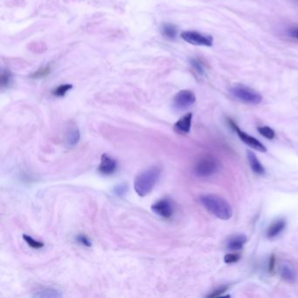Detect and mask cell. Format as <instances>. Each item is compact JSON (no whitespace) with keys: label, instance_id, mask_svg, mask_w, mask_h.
<instances>
[{"label":"cell","instance_id":"obj_25","mask_svg":"<svg viewBox=\"0 0 298 298\" xmlns=\"http://www.w3.org/2000/svg\"><path fill=\"white\" fill-rule=\"evenodd\" d=\"M239 259V255L238 254H229L225 256L224 260L226 263H235L236 261H238Z\"/></svg>","mask_w":298,"mask_h":298},{"label":"cell","instance_id":"obj_19","mask_svg":"<svg viewBox=\"0 0 298 298\" xmlns=\"http://www.w3.org/2000/svg\"><path fill=\"white\" fill-rule=\"evenodd\" d=\"M163 34L167 38L174 39L177 35L176 27L174 25L166 24L163 26Z\"/></svg>","mask_w":298,"mask_h":298},{"label":"cell","instance_id":"obj_29","mask_svg":"<svg viewBox=\"0 0 298 298\" xmlns=\"http://www.w3.org/2000/svg\"><path fill=\"white\" fill-rule=\"evenodd\" d=\"M275 262H276V259H275V256H272L271 259L269 260V271L272 272L274 269H275Z\"/></svg>","mask_w":298,"mask_h":298},{"label":"cell","instance_id":"obj_21","mask_svg":"<svg viewBox=\"0 0 298 298\" xmlns=\"http://www.w3.org/2000/svg\"><path fill=\"white\" fill-rule=\"evenodd\" d=\"M50 71L51 67H48V66H47V67H41V68L38 69L37 71L34 72L31 77L34 78V79L43 78V77H46L47 75H49V74H50Z\"/></svg>","mask_w":298,"mask_h":298},{"label":"cell","instance_id":"obj_11","mask_svg":"<svg viewBox=\"0 0 298 298\" xmlns=\"http://www.w3.org/2000/svg\"><path fill=\"white\" fill-rule=\"evenodd\" d=\"M34 298H61L62 293L58 289L53 287H42L39 290H36L33 294Z\"/></svg>","mask_w":298,"mask_h":298},{"label":"cell","instance_id":"obj_16","mask_svg":"<svg viewBox=\"0 0 298 298\" xmlns=\"http://www.w3.org/2000/svg\"><path fill=\"white\" fill-rule=\"evenodd\" d=\"M67 143L69 146H76L80 139V131L77 128H71L67 134Z\"/></svg>","mask_w":298,"mask_h":298},{"label":"cell","instance_id":"obj_20","mask_svg":"<svg viewBox=\"0 0 298 298\" xmlns=\"http://www.w3.org/2000/svg\"><path fill=\"white\" fill-rule=\"evenodd\" d=\"M258 131L261 136L265 137L266 139H273L275 138V131L271 128L268 126L258 127Z\"/></svg>","mask_w":298,"mask_h":298},{"label":"cell","instance_id":"obj_18","mask_svg":"<svg viewBox=\"0 0 298 298\" xmlns=\"http://www.w3.org/2000/svg\"><path fill=\"white\" fill-rule=\"evenodd\" d=\"M72 88H73V86L71 84L60 85L59 87H57L53 91V95L57 97H64Z\"/></svg>","mask_w":298,"mask_h":298},{"label":"cell","instance_id":"obj_13","mask_svg":"<svg viewBox=\"0 0 298 298\" xmlns=\"http://www.w3.org/2000/svg\"><path fill=\"white\" fill-rule=\"evenodd\" d=\"M286 222L284 219H277V221L272 223L267 230V236L269 239L276 238L277 235H280L285 227Z\"/></svg>","mask_w":298,"mask_h":298},{"label":"cell","instance_id":"obj_6","mask_svg":"<svg viewBox=\"0 0 298 298\" xmlns=\"http://www.w3.org/2000/svg\"><path fill=\"white\" fill-rule=\"evenodd\" d=\"M181 38L186 42L194 46H212L214 44V39L212 36L205 35L194 31L183 32L181 34Z\"/></svg>","mask_w":298,"mask_h":298},{"label":"cell","instance_id":"obj_2","mask_svg":"<svg viewBox=\"0 0 298 298\" xmlns=\"http://www.w3.org/2000/svg\"><path fill=\"white\" fill-rule=\"evenodd\" d=\"M161 170L159 166H151L140 172L136 178L134 188L139 196H146L154 189L157 183L159 180Z\"/></svg>","mask_w":298,"mask_h":298},{"label":"cell","instance_id":"obj_3","mask_svg":"<svg viewBox=\"0 0 298 298\" xmlns=\"http://www.w3.org/2000/svg\"><path fill=\"white\" fill-rule=\"evenodd\" d=\"M220 167L219 160L212 155H203L198 159L193 166V172L199 178L212 176L218 172Z\"/></svg>","mask_w":298,"mask_h":298},{"label":"cell","instance_id":"obj_23","mask_svg":"<svg viewBox=\"0 0 298 298\" xmlns=\"http://www.w3.org/2000/svg\"><path fill=\"white\" fill-rule=\"evenodd\" d=\"M191 64L193 66V68L196 70L197 73H199V75H203L205 73V68H204V65L201 63V61L199 60L193 59L191 60Z\"/></svg>","mask_w":298,"mask_h":298},{"label":"cell","instance_id":"obj_14","mask_svg":"<svg viewBox=\"0 0 298 298\" xmlns=\"http://www.w3.org/2000/svg\"><path fill=\"white\" fill-rule=\"evenodd\" d=\"M247 155H248V159L249 164H250V167L252 168L254 172H256V174H259V175L264 174V167L259 162V160L257 159L256 156L253 153L252 151H248Z\"/></svg>","mask_w":298,"mask_h":298},{"label":"cell","instance_id":"obj_17","mask_svg":"<svg viewBox=\"0 0 298 298\" xmlns=\"http://www.w3.org/2000/svg\"><path fill=\"white\" fill-rule=\"evenodd\" d=\"M23 239H25V242L29 246L30 248L34 249H40L44 247V243L41 241H39L37 239H34L30 235H23Z\"/></svg>","mask_w":298,"mask_h":298},{"label":"cell","instance_id":"obj_7","mask_svg":"<svg viewBox=\"0 0 298 298\" xmlns=\"http://www.w3.org/2000/svg\"><path fill=\"white\" fill-rule=\"evenodd\" d=\"M229 123H230V125H231L232 128H233V130H235V132L239 136V139H240L243 143L248 145L249 147L255 149V150L258 151H262V152H266V151H267L266 147H265L262 143H260L259 140H257V139H255V138H253L252 136H250V135L245 133L244 131L240 130L239 127L237 126L235 122L231 121V120H229Z\"/></svg>","mask_w":298,"mask_h":298},{"label":"cell","instance_id":"obj_24","mask_svg":"<svg viewBox=\"0 0 298 298\" xmlns=\"http://www.w3.org/2000/svg\"><path fill=\"white\" fill-rule=\"evenodd\" d=\"M76 241L78 243L87 247V248H90L92 246V243L90 241V239H88V237L85 235H78L76 237Z\"/></svg>","mask_w":298,"mask_h":298},{"label":"cell","instance_id":"obj_9","mask_svg":"<svg viewBox=\"0 0 298 298\" xmlns=\"http://www.w3.org/2000/svg\"><path fill=\"white\" fill-rule=\"evenodd\" d=\"M118 163L112 157L108 154H102L101 158V163L99 165L98 171L103 175H111L117 171Z\"/></svg>","mask_w":298,"mask_h":298},{"label":"cell","instance_id":"obj_1","mask_svg":"<svg viewBox=\"0 0 298 298\" xmlns=\"http://www.w3.org/2000/svg\"><path fill=\"white\" fill-rule=\"evenodd\" d=\"M199 201L206 210L218 219L227 220L233 215L230 204L220 196L215 194L202 195L199 198Z\"/></svg>","mask_w":298,"mask_h":298},{"label":"cell","instance_id":"obj_27","mask_svg":"<svg viewBox=\"0 0 298 298\" xmlns=\"http://www.w3.org/2000/svg\"><path fill=\"white\" fill-rule=\"evenodd\" d=\"M226 290H227V288H226V287L221 288V289H219V290H215L212 294L209 295L208 298H218L219 296H221V294L224 293Z\"/></svg>","mask_w":298,"mask_h":298},{"label":"cell","instance_id":"obj_28","mask_svg":"<svg viewBox=\"0 0 298 298\" xmlns=\"http://www.w3.org/2000/svg\"><path fill=\"white\" fill-rule=\"evenodd\" d=\"M289 34H290L291 37H293V38L295 39H298V28H292V29L290 30V32H289Z\"/></svg>","mask_w":298,"mask_h":298},{"label":"cell","instance_id":"obj_4","mask_svg":"<svg viewBox=\"0 0 298 298\" xmlns=\"http://www.w3.org/2000/svg\"><path fill=\"white\" fill-rule=\"evenodd\" d=\"M230 92L237 100L247 104L256 105L262 101V97L259 93L244 85H235L230 88Z\"/></svg>","mask_w":298,"mask_h":298},{"label":"cell","instance_id":"obj_26","mask_svg":"<svg viewBox=\"0 0 298 298\" xmlns=\"http://www.w3.org/2000/svg\"><path fill=\"white\" fill-rule=\"evenodd\" d=\"M10 80H11V74L8 71L2 73V75H1V85H2V87L7 86L10 83Z\"/></svg>","mask_w":298,"mask_h":298},{"label":"cell","instance_id":"obj_12","mask_svg":"<svg viewBox=\"0 0 298 298\" xmlns=\"http://www.w3.org/2000/svg\"><path fill=\"white\" fill-rule=\"evenodd\" d=\"M247 242V237L244 235H235L227 240V247L231 251H238L243 248L244 244Z\"/></svg>","mask_w":298,"mask_h":298},{"label":"cell","instance_id":"obj_8","mask_svg":"<svg viewBox=\"0 0 298 298\" xmlns=\"http://www.w3.org/2000/svg\"><path fill=\"white\" fill-rule=\"evenodd\" d=\"M151 210L164 219H170L173 214V206L168 199H163L151 206Z\"/></svg>","mask_w":298,"mask_h":298},{"label":"cell","instance_id":"obj_5","mask_svg":"<svg viewBox=\"0 0 298 298\" xmlns=\"http://www.w3.org/2000/svg\"><path fill=\"white\" fill-rule=\"evenodd\" d=\"M196 97L191 90L184 89L177 94L173 98V108L178 111L189 109L195 103Z\"/></svg>","mask_w":298,"mask_h":298},{"label":"cell","instance_id":"obj_22","mask_svg":"<svg viewBox=\"0 0 298 298\" xmlns=\"http://www.w3.org/2000/svg\"><path fill=\"white\" fill-rule=\"evenodd\" d=\"M128 191V185L126 184H119L114 187L113 192L118 197H122Z\"/></svg>","mask_w":298,"mask_h":298},{"label":"cell","instance_id":"obj_10","mask_svg":"<svg viewBox=\"0 0 298 298\" xmlns=\"http://www.w3.org/2000/svg\"><path fill=\"white\" fill-rule=\"evenodd\" d=\"M192 120H193V114H186L175 123L174 130L179 134H187L191 130Z\"/></svg>","mask_w":298,"mask_h":298},{"label":"cell","instance_id":"obj_15","mask_svg":"<svg viewBox=\"0 0 298 298\" xmlns=\"http://www.w3.org/2000/svg\"><path fill=\"white\" fill-rule=\"evenodd\" d=\"M281 277L288 282H295L297 280V275L293 268L289 264H283L281 266Z\"/></svg>","mask_w":298,"mask_h":298}]
</instances>
